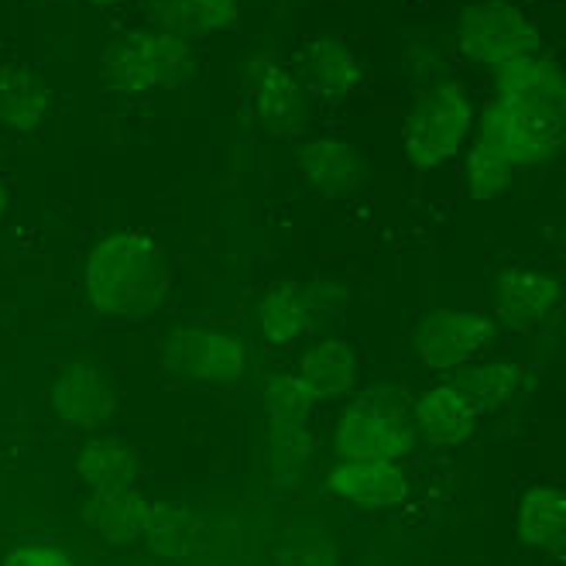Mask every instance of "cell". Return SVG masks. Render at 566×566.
<instances>
[{
	"label": "cell",
	"mask_w": 566,
	"mask_h": 566,
	"mask_svg": "<svg viewBox=\"0 0 566 566\" xmlns=\"http://www.w3.org/2000/svg\"><path fill=\"white\" fill-rule=\"evenodd\" d=\"M512 179V169L497 158L494 151H488L484 145H474V151L468 155V189L478 199H491L497 192H505Z\"/></svg>",
	"instance_id": "4316f807"
},
{
	"label": "cell",
	"mask_w": 566,
	"mask_h": 566,
	"mask_svg": "<svg viewBox=\"0 0 566 566\" xmlns=\"http://www.w3.org/2000/svg\"><path fill=\"white\" fill-rule=\"evenodd\" d=\"M460 49L488 70L502 73L509 65L543 55V35L536 21L509 0H484L460 14L457 21Z\"/></svg>",
	"instance_id": "277c9868"
},
{
	"label": "cell",
	"mask_w": 566,
	"mask_h": 566,
	"mask_svg": "<svg viewBox=\"0 0 566 566\" xmlns=\"http://www.w3.org/2000/svg\"><path fill=\"white\" fill-rule=\"evenodd\" d=\"M258 329L272 347H298L313 337L316 313L306 289L295 282H272L258 298Z\"/></svg>",
	"instance_id": "9a60e30c"
},
{
	"label": "cell",
	"mask_w": 566,
	"mask_h": 566,
	"mask_svg": "<svg viewBox=\"0 0 566 566\" xmlns=\"http://www.w3.org/2000/svg\"><path fill=\"white\" fill-rule=\"evenodd\" d=\"M83 292L96 316L138 319L169 292V258L145 230H120L90 248Z\"/></svg>",
	"instance_id": "6da1fadb"
},
{
	"label": "cell",
	"mask_w": 566,
	"mask_h": 566,
	"mask_svg": "<svg viewBox=\"0 0 566 566\" xmlns=\"http://www.w3.org/2000/svg\"><path fill=\"white\" fill-rule=\"evenodd\" d=\"M481 409L453 381L429 388L412 406V429L432 447H457L474 437Z\"/></svg>",
	"instance_id": "4fadbf2b"
},
{
	"label": "cell",
	"mask_w": 566,
	"mask_h": 566,
	"mask_svg": "<svg viewBox=\"0 0 566 566\" xmlns=\"http://www.w3.org/2000/svg\"><path fill=\"white\" fill-rule=\"evenodd\" d=\"M192 73V45L172 28H130L114 39L99 62V80L111 93L145 96L179 86Z\"/></svg>",
	"instance_id": "7a4b0ae2"
},
{
	"label": "cell",
	"mask_w": 566,
	"mask_h": 566,
	"mask_svg": "<svg viewBox=\"0 0 566 566\" xmlns=\"http://www.w3.org/2000/svg\"><path fill=\"white\" fill-rule=\"evenodd\" d=\"M303 388L313 395V402H329V398H344L354 381H357V354L350 350L347 340H319L298 357L295 371H292Z\"/></svg>",
	"instance_id": "d6986e66"
},
{
	"label": "cell",
	"mask_w": 566,
	"mask_h": 566,
	"mask_svg": "<svg viewBox=\"0 0 566 566\" xmlns=\"http://www.w3.org/2000/svg\"><path fill=\"white\" fill-rule=\"evenodd\" d=\"M76 474L90 491H138L142 453L120 440H90L76 450Z\"/></svg>",
	"instance_id": "ffe728a7"
},
{
	"label": "cell",
	"mask_w": 566,
	"mask_h": 566,
	"mask_svg": "<svg viewBox=\"0 0 566 566\" xmlns=\"http://www.w3.org/2000/svg\"><path fill=\"white\" fill-rule=\"evenodd\" d=\"M90 4H96V8H114V4H124V0H90Z\"/></svg>",
	"instance_id": "1f68e13d"
},
{
	"label": "cell",
	"mask_w": 566,
	"mask_h": 566,
	"mask_svg": "<svg viewBox=\"0 0 566 566\" xmlns=\"http://www.w3.org/2000/svg\"><path fill=\"white\" fill-rule=\"evenodd\" d=\"M522 378H525V368L522 364H512V360H494V364H484V368H471L453 378V385L471 398V402L484 412L491 409H502L509 398L522 388Z\"/></svg>",
	"instance_id": "d4e9b609"
},
{
	"label": "cell",
	"mask_w": 566,
	"mask_h": 566,
	"mask_svg": "<svg viewBox=\"0 0 566 566\" xmlns=\"http://www.w3.org/2000/svg\"><path fill=\"white\" fill-rule=\"evenodd\" d=\"M261 402H264V412H269V422L272 426H289V429H298L306 426L310 412H313V395L303 388L295 375H275L269 378L261 391Z\"/></svg>",
	"instance_id": "484cf974"
},
{
	"label": "cell",
	"mask_w": 566,
	"mask_h": 566,
	"mask_svg": "<svg viewBox=\"0 0 566 566\" xmlns=\"http://www.w3.org/2000/svg\"><path fill=\"white\" fill-rule=\"evenodd\" d=\"M275 566H340V556L323 532H298L279 549Z\"/></svg>",
	"instance_id": "83f0119b"
},
{
	"label": "cell",
	"mask_w": 566,
	"mask_h": 566,
	"mask_svg": "<svg viewBox=\"0 0 566 566\" xmlns=\"http://www.w3.org/2000/svg\"><path fill=\"white\" fill-rule=\"evenodd\" d=\"M151 502L142 491H90L83 522L107 546H130L145 536Z\"/></svg>",
	"instance_id": "2e32d148"
},
{
	"label": "cell",
	"mask_w": 566,
	"mask_h": 566,
	"mask_svg": "<svg viewBox=\"0 0 566 566\" xmlns=\"http://www.w3.org/2000/svg\"><path fill=\"white\" fill-rule=\"evenodd\" d=\"M196 518L186 505H151L145 543L161 563H182L196 546Z\"/></svg>",
	"instance_id": "cb8c5ba5"
},
{
	"label": "cell",
	"mask_w": 566,
	"mask_h": 566,
	"mask_svg": "<svg viewBox=\"0 0 566 566\" xmlns=\"http://www.w3.org/2000/svg\"><path fill=\"white\" fill-rule=\"evenodd\" d=\"M563 298V285L539 269L528 264H512L494 279V310L497 319H505L515 329H532L539 326Z\"/></svg>",
	"instance_id": "7c38bea8"
},
{
	"label": "cell",
	"mask_w": 566,
	"mask_h": 566,
	"mask_svg": "<svg viewBox=\"0 0 566 566\" xmlns=\"http://www.w3.org/2000/svg\"><path fill=\"white\" fill-rule=\"evenodd\" d=\"M244 344L217 326H182L161 344L165 371L186 385L230 388L244 378Z\"/></svg>",
	"instance_id": "8992f818"
},
{
	"label": "cell",
	"mask_w": 566,
	"mask_h": 566,
	"mask_svg": "<svg viewBox=\"0 0 566 566\" xmlns=\"http://www.w3.org/2000/svg\"><path fill=\"white\" fill-rule=\"evenodd\" d=\"M416 447L412 419H402L395 409L375 402V398H357L337 422L333 450L340 460H391L398 463Z\"/></svg>",
	"instance_id": "ba28073f"
},
{
	"label": "cell",
	"mask_w": 566,
	"mask_h": 566,
	"mask_svg": "<svg viewBox=\"0 0 566 566\" xmlns=\"http://www.w3.org/2000/svg\"><path fill=\"white\" fill-rule=\"evenodd\" d=\"M49 406L55 419L70 429H99L117 409V391L111 378L90 360L62 364L49 388Z\"/></svg>",
	"instance_id": "30bf717a"
},
{
	"label": "cell",
	"mask_w": 566,
	"mask_h": 566,
	"mask_svg": "<svg viewBox=\"0 0 566 566\" xmlns=\"http://www.w3.org/2000/svg\"><path fill=\"white\" fill-rule=\"evenodd\" d=\"M502 99H515L525 107H539L553 114H566V73L553 59L532 55L497 73V93Z\"/></svg>",
	"instance_id": "ac0fdd59"
},
{
	"label": "cell",
	"mask_w": 566,
	"mask_h": 566,
	"mask_svg": "<svg viewBox=\"0 0 566 566\" xmlns=\"http://www.w3.org/2000/svg\"><path fill=\"white\" fill-rule=\"evenodd\" d=\"M306 298H310L313 313H337L347 306V289L337 282H313L306 289Z\"/></svg>",
	"instance_id": "f546056e"
},
{
	"label": "cell",
	"mask_w": 566,
	"mask_h": 566,
	"mask_svg": "<svg viewBox=\"0 0 566 566\" xmlns=\"http://www.w3.org/2000/svg\"><path fill=\"white\" fill-rule=\"evenodd\" d=\"M303 83L319 104H344V99L364 83V65L340 42L319 35L303 49Z\"/></svg>",
	"instance_id": "5bb4252c"
},
{
	"label": "cell",
	"mask_w": 566,
	"mask_h": 566,
	"mask_svg": "<svg viewBox=\"0 0 566 566\" xmlns=\"http://www.w3.org/2000/svg\"><path fill=\"white\" fill-rule=\"evenodd\" d=\"M518 539L532 549H556L566 543V491L553 484H532L515 515Z\"/></svg>",
	"instance_id": "44dd1931"
},
{
	"label": "cell",
	"mask_w": 566,
	"mask_h": 566,
	"mask_svg": "<svg viewBox=\"0 0 566 566\" xmlns=\"http://www.w3.org/2000/svg\"><path fill=\"white\" fill-rule=\"evenodd\" d=\"M412 340L429 371H460L488 354L494 319L474 310H432L419 319Z\"/></svg>",
	"instance_id": "52a82bcc"
},
{
	"label": "cell",
	"mask_w": 566,
	"mask_h": 566,
	"mask_svg": "<svg viewBox=\"0 0 566 566\" xmlns=\"http://www.w3.org/2000/svg\"><path fill=\"white\" fill-rule=\"evenodd\" d=\"M155 11L165 28L179 31V35H213L230 24H238L241 4L238 0H155Z\"/></svg>",
	"instance_id": "603a6c76"
},
{
	"label": "cell",
	"mask_w": 566,
	"mask_h": 566,
	"mask_svg": "<svg viewBox=\"0 0 566 566\" xmlns=\"http://www.w3.org/2000/svg\"><path fill=\"white\" fill-rule=\"evenodd\" d=\"M295 169L310 189L319 196H344L360 186V161L357 151L337 138H310L298 145Z\"/></svg>",
	"instance_id": "e0dca14e"
},
{
	"label": "cell",
	"mask_w": 566,
	"mask_h": 566,
	"mask_svg": "<svg viewBox=\"0 0 566 566\" xmlns=\"http://www.w3.org/2000/svg\"><path fill=\"white\" fill-rule=\"evenodd\" d=\"M471 124H474L471 96L460 83H447L426 93L416 104V111L406 117V130H402L409 161L419 165V169L443 165L468 142Z\"/></svg>",
	"instance_id": "5b68a950"
},
{
	"label": "cell",
	"mask_w": 566,
	"mask_h": 566,
	"mask_svg": "<svg viewBox=\"0 0 566 566\" xmlns=\"http://www.w3.org/2000/svg\"><path fill=\"white\" fill-rule=\"evenodd\" d=\"M323 491L354 509H395L409 497V474L391 460H337Z\"/></svg>",
	"instance_id": "8fae6325"
},
{
	"label": "cell",
	"mask_w": 566,
	"mask_h": 566,
	"mask_svg": "<svg viewBox=\"0 0 566 566\" xmlns=\"http://www.w3.org/2000/svg\"><path fill=\"white\" fill-rule=\"evenodd\" d=\"M563 135H566V114L525 107L502 96L488 99L478 124V145L494 151L512 172L553 158L563 145Z\"/></svg>",
	"instance_id": "3957f363"
},
{
	"label": "cell",
	"mask_w": 566,
	"mask_h": 566,
	"mask_svg": "<svg viewBox=\"0 0 566 566\" xmlns=\"http://www.w3.org/2000/svg\"><path fill=\"white\" fill-rule=\"evenodd\" d=\"M0 566H76V559L55 543L28 539L0 556Z\"/></svg>",
	"instance_id": "f1b7e54d"
},
{
	"label": "cell",
	"mask_w": 566,
	"mask_h": 566,
	"mask_svg": "<svg viewBox=\"0 0 566 566\" xmlns=\"http://www.w3.org/2000/svg\"><path fill=\"white\" fill-rule=\"evenodd\" d=\"M49 90L28 65H0V124L11 130H35L49 114Z\"/></svg>",
	"instance_id": "7402d4cb"
},
{
	"label": "cell",
	"mask_w": 566,
	"mask_h": 566,
	"mask_svg": "<svg viewBox=\"0 0 566 566\" xmlns=\"http://www.w3.org/2000/svg\"><path fill=\"white\" fill-rule=\"evenodd\" d=\"M8 207H11V196H8V182H4V176H0V223H4V217H8Z\"/></svg>",
	"instance_id": "4dcf8cb0"
},
{
	"label": "cell",
	"mask_w": 566,
	"mask_h": 566,
	"mask_svg": "<svg viewBox=\"0 0 566 566\" xmlns=\"http://www.w3.org/2000/svg\"><path fill=\"white\" fill-rule=\"evenodd\" d=\"M244 104L251 107L254 120L275 138L295 135L306 120L303 80L272 52L251 59L244 76Z\"/></svg>",
	"instance_id": "9c48e42d"
}]
</instances>
